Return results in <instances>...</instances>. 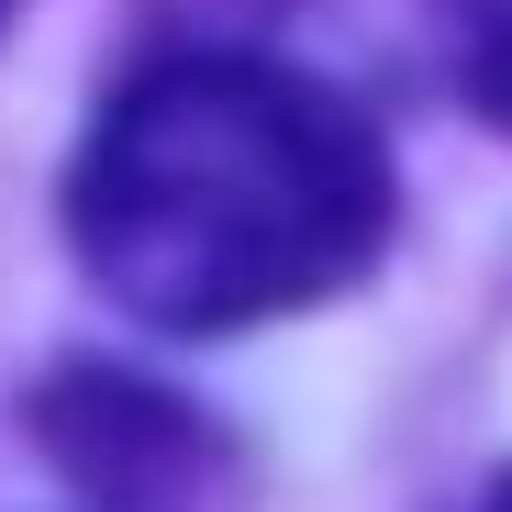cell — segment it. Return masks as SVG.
Listing matches in <instances>:
<instances>
[{"label":"cell","mask_w":512,"mask_h":512,"mask_svg":"<svg viewBox=\"0 0 512 512\" xmlns=\"http://www.w3.org/2000/svg\"><path fill=\"white\" fill-rule=\"evenodd\" d=\"M34 446L101 512H245L234 435L134 368H56L34 390Z\"/></svg>","instance_id":"obj_2"},{"label":"cell","mask_w":512,"mask_h":512,"mask_svg":"<svg viewBox=\"0 0 512 512\" xmlns=\"http://www.w3.org/2000/svg\"><path fill=\"white\" fill-rule=\"evenodd\" d=\"M490 512H512V479H501V501H490Z\"/></svg>","instance_id":"obj_4"},{"label":"cell","mask_w":512,"mask_h":512,"mask_svg":"<svg viewBox=\"0 0 512 512\" xmlns=\"http://www.w3.org/2000/svg\"><path fill=\"white\" fill-rule=\"evenodd\" d=\"M468 101H479L490 134H512V0L479 23V45H468Z\"/></svg>","instance_id":"obj_3"},{"label":"cell","mask_w":512,"mask_h":512,"mask_svg":"<svg viewBox=\"0 0 512 512\" xmlns=\"http://www.w3.org/2000/svg\"><path fill=\"white\" fill-rule=\"evenodd\" d=\"M67 245L156 334H245L334 301L390 245V156L301 67L167 56L90 123Z\"/></svg>","instance_id":"obj_1"}]
</instances>
